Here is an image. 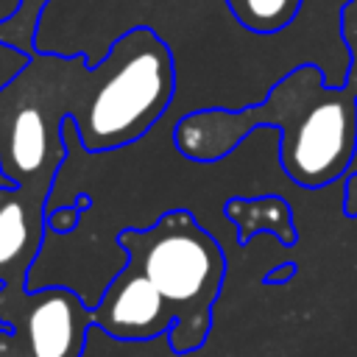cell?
Returning <instances> with one entry per match:
<instances>
[{
  "mask_svg": "<svg viewBox=\"0 0 357 357\" xmlns=\"http://www.w3.org/2000/svg\"><path fill=\"white\" fill-rule=\"evenodd\" d=\"M114 245L123 251V268L92 304L95 329L123 343L167 335L178 357L201 351L226 282L218 237L190 209H170L151 226L117 231Z\"/></svg>",
  "mask_w": 357,
  "mask_h": 357,
  "instance_id": "6da1fadb",
  "label": "cell"
},
{
  "mask_svg": "<svg viewBox=\"0 0 357 357\" xmlns=\"http://www.w3.org/2000/svg\"><path fill=\"white\" fill-rule=\"evenodd\" d=\"M257 128L279 131V167L304 187L321 190L343 178L357 153V95L315 61L290 67L257 103L237 109L201 106L173 123L176 151L198 165L229 156Z\"/></svg>",
  "mask_w": 357,
  "mask_h": 357,
  "instance_id": "7a4b0ae2",
  "label": "cell"
},
{
  "mask_svg": "<svg viewBox=\"0 0 357 357\" xmlns=\"http://www.w3.org/2000/svg\"><path fill=\"white\" fill-rule=\"evenodd\" d=\"M70 114L86 153H112L139 142L167 117L176 98L170 45L148 25L114 36L98 64L67 56Z\"/></svg>",
  "mask_w": 357,
  "mask_h": 357,
  "instance_id": "3957f363",
  "label": "cell"
},
{
  "mask_svg": "<svg viewBox=\"0 0 357 357\" xmlns=\"http://www.w3.org/2000/svg\"><path fill=\"white\" fill-rule=\"evenodd\" d=\"M0 324L31 357H81L92 332V304L73 287L47 284L17 298L0 296Z\"/></svg>",
  "mask_w": 357,
  "mask_h": 357,
  "instance_id": "277c9868",
  "label": "cell"
},
{
  "mask_svg": "<svg viewBox=\"0 0 357 357\" xmlns=\"http://www.w3.org/2000/svg\"><path fill=\"white\" fill-rule=\"evenodd\" d=\"M226 220L234 226L237 245H248L257 234L268 231L282 245L298 243V229L293 220V209L282 195H257V198H229L223 204Z\"/></svg>",
  "mask_w": 357,
  "mask_h": 357,
  "instance_id": "5b68a950",
  "label": "cell"
},
{
  "mask_svg": "<svg viewBox=\"0 0 357 357\" xmlns=\"http://www.w3.org/2000/svg\"><path fill=\"white\" fill-rule=\"evenodd\" d=\"M223 3L231 20L257 36H276L287 31L304 6V0H223Z\"/></svg>",
  "mask_w": 357,
  "mask_h": 357,
  "instance_id": "8992f818",
  "label": "cell"
},
{
  "mask_svg": "<svg viewBox=\"0 0 357 357\" xmlns=\"http://www.w3.org/2000/svg\"><path fill=\"white\" fill-rule=\"evenodd\" d=\"M47 3L50 0H20L17 11L0 22V42L22 53H31L36 47V31H39Z\"/></svg>",
  "mask_w": 357,
  "mask_h": 357,
  "instance_id": "52a82bcc",
  "label": "cell"
},
{
  "mask_svg": "<svg viewBox=\"0 0 357 357\" xmlns=\"http://www.w3.org/2000/svg\"><path fill=\"white\" fill-rule=\"evenodd\" d=\"M337 36L346 47V86L357 95V0H343L337 11Z\"/></svg>",
  "mask_w": 357,
  "mask_h": 357,
  "instance_id": "ba28073f",
  "label": "cell"
},
{
  "mask_svg": "<svg viewBox=\"0 0 357 357\" xmlns=\"http://www.w3.org/2000/svg\"><path fill=\"white\" fill-rule=\"evenodd\" d=\"M89 204H92V198H89L86 192H81V195H75V198L67 201V204L47 206V215H45L47 231H50V234H73V231L78 229V223H81V212H86Z\"/></svg>",
  "mask_w": 357,
  "mask_h": 357,
  "instance_id": "9c48e42d",
  "label": "cell"
},
{
  "mask_svg": "<svg viewBox=\"0 0 357 357\" xmlns=\"http://www.w3.org/2000/svg\"><path fill=\"white\" fill-rule=\"evenodd\" d=\"M343 215L346 218H357V170L346 173V190H343Z\"/></svg>",
  "mask_w": 357,
  "mask_h": 357,
  "instance_id": "30bf717a",
  "label": "cell"
},
{
  "mask_svg": "<svg viewBox=\"0 0 357 357\" xmlns=\"http://www.w3.org/2000/svg\"><path fill=\"white\" fill-rule=\"evenodd\" d=\"M296 262H282V265H276V268H271L268 273H265V279H262V284H268V287H273V284H287L293 276H296Z\"/></svg>",
  "mask_w": 357,
  "mask_h": 357,
  "instance_id": "8fae6325",
  "label": "cell"
}]
</instances>
